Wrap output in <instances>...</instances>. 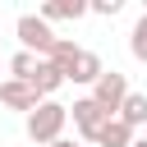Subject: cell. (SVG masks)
Masks as SVG:
<instances>
[{
  "mask_svg": "<svg viewBox=\"0 0 147 147\" xmlns=\"http://www.w3.org/2000/svg\"><path fill=\"white\" fill-rule=\"evenodd\" d=\"M69 119H74V129H78V138H83V142H96V133H101L115 115H106L92 96H78V101L69 106Z\"/></svg>",
  "mask_w": 147,
  "mask_h": 147,
  "instance_id": "obj_4",
  "label": "cell"
},
{
  "mask_svg": "<svg viewBox=\"0 0 147 147\" xmlns=\"http://www.w3.org/2000/svg\"><path fill=\"white\" fill-rule=\"evenodd\" d=\"M115 119H124V124H129V129H133V133H138V129H142V124H147V92H129V96H124V106H119V115H115Z\"/></svg>",
  "mask_w": 147,
  "mask_h": 147,
  "instance_id": "obj_9",
  "label": "cell"
},
{
  "mask_svg": "<svg viewBox=\"0 0 147 147\" xmlns=\"http://www.w3.org/2000/svg\"><path fill=\"white\" fill-rule=\"evenodd\" d=\"M0 106H5V110H14V115H32V110L41 106V96H37L28 83H18V78H9V74H5V83H0Z\"/></svg>",
  "mask_w": 147,
  "mask_h": 147,
  "instance_id": "obj_5",
  "label": "cell"
},
{
  "mask_svg": "<svg viewBox=\"0 0 147 147\" xmlns=\"http://www.w3.org/2000/svg\"><path fill=\"white\" fill-rule=\"evenodd\" d=\"M0 41H5V37H0Z\"/></svg>",
  "mask_w": 147,
  "mask_h": 147,
  "instance_id": "obj_18",
  "label": "cell"
},
{
  "mask_svg": "<svg viewBox=\"0 0 147 147\" xmlns=\"http://www.w3.org/2000/svg\"><path fill=\"white\" fill-rule=\"evenodd\" d=\"M124 9V0H87V14H101V18H115Z\"/></svg>",
  "mask_w": 147,
  "mask_h": 147,
  "instance_id": "obj_14",
  "label": "cell"
},
{
  "mask_svg": "<svg viewBox=\"0 0 147 147\" xmlns=\"http://www.w3.org/2000/svg\"><path fill=\"white\" fill-rule=\"evenodd\" d=\"M28 87H32V92H37L41 101H51V96H55V92L64 87V74H60V69H55L51 60H37V69H32V78H28Z\"/></svg>",
  "mask_w": 147,
  "mask_h": 147,
  "instance_id": "obj_7",
  "label": "cell"
},
{
  "mask_svg": "<svg viewBox=\"0 0 147 147\" xmlns=\"http://www.w3.org/2000/svg\"><path fill=\"white\" fill-rule=\"evenodd\" d=\"M0 83H5V74H0Z\"/></svg>",
  "mask_w": 147,
  "mask_h": 147,
  "instance_id": "obj_17",
  "label": "cell"
},
{
  "mask_svg": "<svg viewBox=\"0 0 147 147\" xmlns=\"http://www.w3.org/2000/svg\"><path fill=\"white\" fill-rule=\"evenodd\" d=\"M32 69H37V55H28V51H14V55H9V78L28 83V78H32Z\"/></svg>",
  "mask_w": 147,
  "mask_h": 147,
  "instance_id": "obj_13",
  "label": "cell"
},
{
  "mask_svg": "<svg viewBox=\"0 0 147 147\" xmlns=\"http://www.w3.org/2000/svg\"><path fill=\"white\" fill-rule=\"evenodd\" d=\"M133 147H147V133H142V138H133Z\"/></svg>",
  "mask_w": 147,
  "mask_h": 147,
  "instance_id": "obj_16",
  "label": "cell"
},
{
  "mask_svg": "<svg viewBox=\"0 0 147 147\" xmlns=\"http://www.w3.org/2000/svg\"><path fill=\"white\" fill-rule=\"evenodd\" d=\"M101 74H106V64H101V55L83 46V51H78V60H74L69 69H64V83H78V87H92V83H96Z\"/></svg>",
  "mask_w": 147,
  "mask_h": 147,
  "instance_id": "obj_6",
  "label": "cell"
},
{
  "mask_svg": "<svg viewBox=\"0 0 147 147\" xmlns=\"http://www.w3.org/2000/svg\"><path fill=\"white\" fill-rule=\"evenodd\" d=\"M64 124H69V106H60L55 96H51V101H41L32 115H23V133H28L37 147L60 142V138H64Z\"/></svg>",
  "mask_w": 147,
  "mask_h": 147,
  "instance_id": "obj_1",
  "label": "cell"
},
{
  "mask_svg": "<svg viewBox=\"0 0 147 147\" xmlns=\"http://www.w3.org/2000/svg\"><path fill=\"white\" fill-rule=\"evenodd\" d=\"M14 37H18V51H28V55H37V60H51V51H55V28L41 18V14H18L14 18Z\"/></svg>",
  "mask_w": 147,
  "mask_h": 147,
  "instance_id": "obj_2",
  "label": "cell"
},
{
  "mask_svg": "<svg viewBox=\"0 0 147 147\" xmlns=\"http://www.w3.org/2000/svg\"><path fill=\"white\" fill-rule=\"evenodd\" d=\"M51 147H83L78 138H60V142H51Z\"/></svg>",
  "mask_w": 147,
  "mask_h": 147,
  "instance_id": "obj_15",
  "label": "cell"
},
{
  "mask_svg": "<svg viewBox=\"0 0 147 147\" xmlns=\"http://www.w3.org/2000/svg\"><path fill=\"white\" fill-rule=\"evenodd\" d=\"M129 55H133L138 64H147V9H142L138 23L129 28Z\"/></svg>",
  "mask_w": 147,
  "mask_h": 147,
  "instance_id": "obj_11",
  "label": "cell"
},
{
  "mask_svg": "<svg viewBox=\"0 0 147 147\" xmlns=\"http://www.w3.org/2000/svg\"><path fill=\"white\" fill-rule=\"evenodd\" d=\"M78 51H83L78 41H69V37H60V41H55V51H51V64H55V69L64 74V69H69V64L78 60Z\"/></svg>",
  "mask_w": 147,
  "mask_h": 147,
  "instance_id": "obj_12",
  "label": "cell"
},
{
  "mask_svg": "<svg viewBox=\"0 0 147 147\" xmlns=\"http://www.w3.org/2000/svg\"><path fill=\"white\" fill-rule=\"evenodd\" d=\"M129 92H133V87H129V74L106 69V74L92 83V92H87V96H92V101H96L106 115H119V106H124V96H129Z\"/></svg>",
  "mask_w": 147,
  "mask_h": 147,
  "instance_id": "obj_3",
  "label": "cell"
},
{
  "mask_svg": "<svg viewBox=\"0 0 147 147\" xmlns=\"http://www.w3.org/2000/svg\"><path fill=\"white\" fill-rule=\"evenodd\" d=\"M37 14H41L46 23H64V18H74V23H78V18L87 14V0H46Z\"/></svg>",
  "mask_w": 147,
  "mask_h": 147,
  "instance_id": "obj_8",
  "label": "cell"
},
{
  "mask_svg": "<svg viewBox=\"0 0 147 147\" xmlns=\"http://www.w3.org/2000/svg\"><path fill=\"white\" fill-rule=\"evenodd\" d=\"M133 138H138V133H133L124 119H110V124L96 133V147H133Z\"/></svg>",
  "mask_w": 147,
  "mask_h": 147,
  "instance_id": "obj_10",
  "label": "cell"
}]
</instances>
